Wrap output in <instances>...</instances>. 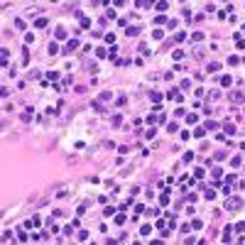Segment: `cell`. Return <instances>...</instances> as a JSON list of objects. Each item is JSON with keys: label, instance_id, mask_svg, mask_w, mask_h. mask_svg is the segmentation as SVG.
<instances>
[{"label": "cell", "instance_id": "obj_12", "mask_svg": "<svg viewBox=\"0 0 245 245\" xmlns=\"http://www.w3.org/2000/svg\"><path fill=\"white\" fill-rule=\"evenodd\" d=\"M49 54H59V44H57V42L49 44Z\"/></svg>", "mask_w": 245, "mask_h": 245}, {"label": "cell", "instance_id": "obj_20", "mask_svg": "<svg viewBox=\"0 0 245 245\" xmlns=\"http://www.w3.org/2000/svg\"><path fill=\"white\" fill-rule=\"evenodd\" d=\"M152 101H154V103H159V101H162V93H157V91H152Z\"/></svg>", "mask_w": 245, "mask_h": 245}, {"label": "cell", "instance_id": "obj_7", "mask_svg": "<svg viewBox=\"0 0 245 245\" xmlns=\"http://www.w3.org/2000/svg\"><path fill=\"white\" fill-rule=\"evenodd\" d=\"M125 32H127V37H137V35H140V30H137V27H127Z\"/></svg>", "mask_w": 245, "mask_h": 245}, {"label": "cell", "instance_id": "obj_25", "mask_svg": "<svg viewBox=\"0 0 245 245\" xmlns=\"http://www.w3.org/2000/svg\"><path fill=\"white\" fill-rule=\"evenodd\" d=\"M191 39H194V42H201V39H203V35H201V32H194V35H191Z\"/></svg>", "mask_w": 245, "mask_h": 245}, {"label": "cell", "instance_id": "obj_22", "mask_svg": "<svg viewBox=\"0 0 245 245\" xmlns=\"http://www.w3.org/2000/svg\"><path fill=\"white\" fill-rule=\"evenodd\" d=\"M226 184H228V186H233V184H235V176L228 174V176H226Z\"/></svg>", "mask_w": 245, "mask_h": 245}, {"label": "cell", "instance_id": "obj_6", "mask_svg": "<svg viewBox=\"0 0 245 245\" xmlns=\"http://www.w3.org/2000/svg\"><path fill=\"white\" fill-rule=\"evenodd\" d=\"M167 98H172V101H181V96H179V91H167Z\"/></svg>", "mask_w": 245, "mask_h": 245}, {"label": "cell", "instance_id": "obj_19", "mask_svg": "<svg viewBox=\"0 0 245 245\" xmlns=\"http://www.w3.org/2000/svg\"><path fill=\"white\" fill-rule=\"evenodd\" d=\"M115 223H118V226H122V223H125V216L118 213V216H115Z\"/></svg>", "mask_w": 245, "mask_h": 245}, {"label": "cell", "instance_id": "obj_2", "mask_svg": "<svg viewBox=\"0 0 245 245\" xmlns=\"http://www.w3.org/2000/svg\"><path fill=\"white\" fill-rule=\"evenodd\" d=\"M74 49H79V39H69V42H66V49H64V52H66V54H71Z\"/></svg>", "mask_w": 245, "mask_h": 245}, {"label": "cell", "instance_id": "obj_4", "mask_svg": "<svg viewBox=\"0 0 245 245\" xmlns=\"http://www.w3.org/2000/svg\"><path fill=\"white\" fill-rule=\"evenodd\" d=\"M216 71H221V64L218 61H211L208 64V74H216Z\"/></svg>", "mask_w": 245, "mask_h": 245}, {"label": "cell", "instance_id": "obj_14", "mask_svg": "<svg viewBox=\"0 0 245 245\" xmlns=\"http://www.w3.org/2000/svg\"><path fill=\"white\" fill-rule=\"evenodd\" d=\"M8 59H10V52L3 49V66H8Z\"/></svg>", "mask_w": 245, "mask_h": 245}, {"label": "cell", "instance_id": "obj_16", "mask_svg": "<svg viewBox=\"0 0 245 245\" xmlns=\"http://www.w3.org/2000/svg\"><path fill=\"white\" fill-rule=\"evenodd\" d=\"M230 84H233V79H230V76H223L221 79V86H230Z\"/></svg>", "mask_w": 245, "mask_h": 245}, {"label": "cell", "instance_id": "obj_5", "mask_svg": "<svg viewBox=\"0 0 245 245\" xmlns=\"http://www.w3.org/2000/svg\"><path fill=\"white\" fill-rule=\"evenodd\" d=\"M230 101H233V103H240V101H243V93L240 91H233V93H230Z\"/></svg>", "mask_w": 245, "mask_h": 245}, {"label": "cell", "instance_id": "obj_8", "mask_svg": "<svg viewBox=\"0 0 245 245\" xmlns=\"http://www.w3.org/2000/svg\"><path fill=\"white\" fill-rule=\"evenodd\" d=\"M203 127H206V130H216V127H218V122H216V120H208Z\"/></svg>", "mask_w": 245, "mask_h": 245}, {"label": "cell", "instance_id": "obj_26", "mask_svg": "<svg viewBox=\"0 0 245 245\" xmlns=\"http://www.w3.org/2000/svg\"><path fill=\"white\" fill-rule=\"evenodd\" d=\"M66 37V30H61V27H59V30H57V39H64Z\"/></svg>", "mask_w": 245, "mask_h": 245}, {"label": "cell", "instance_id": "obj_15", "mask_svg": "<svg viewBox=\"0 0 245 245\" xmlns=\"http://www.w3.org/2000/svg\"><path fill=\"white\" fill-rule=\"evenodd\" d=\"M106 42L108 44H115V35H113V32H108V35H106Z\"/></svg>", "mask_w": 245, "mask_h": 245}, {"label": "cell", "instance_id": "obj_1", "mask_svg": "<svg viewBox=\"0 0 245 245\" xmlns=\"http://www.w3.org/2000/svg\"><path fill=\"white\" fill-rule=\"evenodd\" d=\"M240 206H243V201L238 199V196H233V199H228V201H226V208H228V211H238Z\"/></svg>", "mask_w": 245, "mask_h": 245}, {"label": "cell", "instance_id": "obj_28", "mask_svg": "<svg viewBox=\"0 0 245 245\" xmlns=\"http://www.w3.org/2000/svg\"><path fill=\"white\" fill-rule=\"evenodd\" d=\"M132 245H140V243H132Z\"/></svg>", "mask_w": 245, "mask_h": 245}, {"label": "cell", "instance_id": "obj_17", "mask_svg": "<svg viewBox=\"0 0 245 245\" xmlns=\"http://www.w3.org/2000/svg\"><path fill=\"white\" fill-rule=\"evenodd\" d=\"M35 27H47V17H39L37 22H35Z\"/></svg>", "mask_w": 245, "mask_h": 245}, {"label": "cell", "instance_id": "obj_23", "mask_svg": "<svg viewBox=\"0 0 245 245\" xmlns=\"http://www.w3.org/2000/svg\"><path fill=\"white\" fill-rule=\"evenodd\" d=\"M159 201H162V206H167V203H169V194H162Z\"/></svg>", "mask_w": 245, "mask_h": 245}, {"label": "cell", "instance_id": "obj_13", "mask_svg": "<svg viewBox=\"0 0 245 245\" xmlns=\"http://www.w3.org/2000/svg\"><path fill=\"white\" fill-rule=\"evenodd\" d=\"M194 135H196V137H203V135H206V127H196Z\"/></svg>", "mask_w": 245, "mask_h": 245}, {"label": "cell", "instance_id": "obj_18", "mask_svg": "<svg viewBox=\"0 0 245 245\" xmlns=\"http://www.w3.org/2000/svg\"><path fill=\"white\" fill-rule=\"evenodd\" d=\"M81 27H84V30H88V27H91V20H86V17H81Z\"/></svg>", "mask_w": 245, "mask_h": 245}, {"label": "cell", "instance_id": "obj_10", "mask_svg": "<svg viewBox=\"0 0 245 245\" xmlns=\"http://www.w3.org/2000/svg\"><path fill=\"white\" fill-rule=\"evenodd\" d=\"M169 8V3H157V5H154V10H159V12H164Z\"/></svg>", "mask_w": 245, "mask_h": 245}, {"label": "cell", "instance_id": "obj_3", "mask_svg": "<svg viewBox=\"0 0 245 245\" xmlns=\"http://www.w3.org/2000/svg\"><path fill=\"white\" fill-rule=\"evenodd\" d=\"M223 130H226V135H235V125H233V122H226V125H223Z\"/></svg>", "mask_w": 245, "mask_h": 245}, {"label": "cell", "instance_id": "obj_11", "mask_svg": "<svg viewBox=\"0 0 245 245\" xmlns=\"http://www.w3.org/2000/svg\"><path fill=\"white\" fill-rule=\"evenodd\" d=\"M191 228H194V230H199V228H203V223H201L199 218H194V221H191Z\"/></svg>", "mask_w": 245, "mask_h": 245}, {"label": "cell", "instance_id": "obj_24", "mask_svg": "<svg viewBox=\"0 0 245 245\" xmlns=\"http://www.w3.org/2000/svg\"><path fill=\"white\" fill-rule=\"evenodd\" d=\"M152 228H154V226H152ZM152 228H149V226H142L140 233H142V235H149V233H152Z\"/></svg>", "mask_w": 245, "mask_h": 245}, {"label": "cell", "instance_id": "obj_27", "mask_svg": "<svg viewBox=\"0 0 245 245\" xmlns=\"http://www.w3.org/2000/svg\"><path fill=\"white\" fill-rule=\"evenodd\" d=\"M110 122H113V125H120L122 118H120V115H113V120H110Z\"/></svg>", "mask_w": 245, "mask_h": 245}, {"label": "cell", "instance_id": "obj_9", "mask_svg": "<svg viewBox=\"0 0 245 245\" xmlns=\"http://www.w3.org/2000/svg\"><path fill=\"white\" fill-rule=\"evenodd\" d=\"M96 54H98V57H101V59H103V57H110V52H106V49H103V47H98V49H96Z\"/></svg>", "mask_w": 245, "mask_h": 245}, {"label": "cell", "instance_id": "obj_21", "mask_svg": "<svg viewBox=\"0 0 245 245\" xmlns=\"http://www.w3.org/2000/svg\"><path fill=\"white\" fill-rule=\"evenodd\" d=\"M196 120H199V118H196L194 113H189V115H186V122H189V125H191V122H196Z\"/></svg>", "mask_w": 245, "mask_h": 245}]
</instances>
